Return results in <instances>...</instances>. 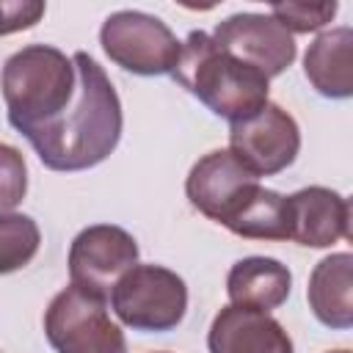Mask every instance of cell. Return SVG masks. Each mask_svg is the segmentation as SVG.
Segmentation results:
<instances>
[{
	"label": "cell",
	"mask_w": 353,
	"mask_h": 353,
	"mask_svg": "<svg viewBox=\"0 0 353 353\" xmlns=\"http://www.w3.org/2000/svg\"><path fill=\"white\" fill-rule=\"evenodd\" d=\"M77 85L69 108L33 130L28 143L50 171H85L99 165L121 138V102L105 69L83 50L72 55Z\"/></svg>",
	"instance_id": "6da1fadb"
},
{
	"label": "cell",
	"mask_w": 353,
	"mask_h": 353,
	"mask_svg": "<svg viewBox=\"0 0 353 353\" xmlns=\"http://www.w3.org/2000/svg\"><path fill=\"white\" fill-rule=\"evenodd\" d=\"M171 77L226 121H243L268 105L270 80L218 47L210 33L190 30Z\"/></svg>",
	"instance_id": "7a4b0ae2"
},
{
	"label": "cell",
	"mask_w": 353,
	"mask_h": 353,
	"mask_svg": "<svg viewBox=\"0 0 353 353\" xmlns=\"http://www.w3.org/2000/svg\"><path fill=\"white\" fill-rule=\"evenodd\" d=\"M77 72L72 58L52 44H28L8 55L0 74L3 102L8 121L17 132L30 135L33 130L55 121L72 102Z\"/></svg>",
	"instance_id": "3957f363"
},
{
	"label": "cell",
	"mask_w": 353,
	"mask_h": 353,
	"mask_svg": "<svg viewBox=\"0 0 353 353\" xmlns=\"http://www.w3.org/2000/svg\"><path fill=\"white\" fill-rule=\"evenodd\" d=\"M110 306L127 328L163 334L182 323L188 287L182 276L163 265H132L110 290Z\"/></svg>",
	"instance_id": "277c9868"
},
{
	"label": "cell",
	"mask_w": 353,
	"mask_h": 353,
	"mask_svg": "<svg viewBox=\"0 0 353 353\" xmlns=\"http://www.w3.org/2000/svg\"><path fill=\"white\" fill-rule=\"evenodd\" d=\"M99 44L116 66L141 77L171 74L182 50V41L160 17L132 8L113 11L102 22Z\"/></svg>",
	"instance_id": "5b68a950"
},
{
	"label": "cell",
	"mask_w": 353,
	"mask_h": 353,
	"mask_svg": "<svg viewBox=\"0 0 353 353\" xmlns=\"http://www.w3.org/2000/svg\"><path fill=\"white\" fill-rule=\"evenodd\" d=\"M44 334L55 353H127L124 331L110 320L108 301L74 284L50 301Z\"/></svg>",
	"instance_id": "8992f818"
},
{
	"label": "cell",
	"mask_w": 353,
	"mask_h": 353,
	"mask_svg": "<svg viewBox=\"0 0 353 353\" xmlns=\"http://www.w3.org/2000/svg\"><path fill=\"white\" fill-rule=\"evenodd\" d=\"M259 188V176H254L229 149H212L199 157L185 179L188 201L204 218L226 229L237 221Z\"/></svg>",
	"instance_id": "52a82bcc"
},
{
	"label": "cell",
	"mask_w": 353,
	"mask_h": 353,
	"mask_svg": "<svg viewBox=\"0 0 353 353\" xmlns=\"http://www.w3.org/2000/svg\"><path fill=\"white\" fill-rule=\"evenodd\" d=\"M229 152L254 174L273 176L290 168L301 152L298 121L276 102L229 127Z\"/></svg>",
	"instance_id": "ba28073f"
},
{
	"label": "cell",
	"mask_w": 353,
	"mask_h": 353,
	"mask_svg": "<svg viewBox=\"0 0 353 353\" xmlns=\"http://www.w3.org/2000/svg\"><path fill=\"white\" fill-rule=\"evenodd\" d=\"M138 243L127 229L116 223L85 226L69 245V279L74 287L108 301L116 281L138 265Z\"/></svg>",
	"instance_id": "9c48e42d"
},
{
	"label": "cell",
	"mask_w": 353,
	"mask_h": 353,
	"mask_svg": "<svg viewBox=\"0 0 353 353\" xmlns=\"http://www.w3.org/2000/svg\"><path fill=\"white\" fill-rule=\"evenodd\" d=\"M210 36L218 47H223L243 63L259 69L268 80L279 77L287 66H292L298 55L292 33H287L270 14H232L223 22H218Z\"/></svg>",
	"instance_id": "30bf717a"
},
{
	"label": "cell",
	"mask_w": 353,
	"mask_h": 353,
	"mask_svg": "<svg viewBox=\"0 0 353 353\" xmlns=\"http://www.w3.org/2000/svg\"><path fill=\"white\" fill-rule=\"evenodd\" d=\"M290 240L309 248H328L350 237V201L323 185H309L287 196Z\"/></svg>",
	"instance_id": "8fae6325"
},
{
	"label": "cell",
	"mask_w": 353,
	"mask_h": 353,
	"mask_svg": "<svg viewBox=\"0 0 353 353\" xmlns=\"http://www.w3.org/2000/svg\"><path fill=\"white\" fill-rule=\"evenodd\" d=\"M210 353H295L284 325L268 312L223 306L207 334Z\"/></svg>",
	"instance_id": "7c38bea8"
},
{
	"label": "cell",
	"mask_w": 353,
	"mask_h": 353,
	"mask_svg": "<svg viewBox=\"0 0 353 353\" xmlns=\"http://www.w3.org/2000/svg\"><path fill=\"white\" fill-rule=\"evenodd\" d=\"M292 290V273L273 256H243L226 276V295L232 306L256 312L279 309Z\"/></svg>",
	"instance_id": "4fadbf2b"
},
{
	"label": "cell",
	"mask_w": 353,
	"mask_h": 353,
	"mask_svg": "<svg viewBox=\"0 0 353 353\" xmlns=\"http://www.w3.org/2000/svg\"><path fill=\"white\" fill-rule=\"evenodd\" d=\"M303 74L320 97L347 99L353 94V30L339 25L320 33L303 55Z\"/></svg>",
	"instance_id": "5bb4252c"
},
{
	"label": "cell",
	"mask_w": 353,
	"mask_h": 353,
	"mask_svg": "<svg viewBox=\"0 0 353 353\" xmlns=\"http://www.w3.org/2000/svg\"><path fill=\"white\" fill-rule=\"evenodd\" d=\"M353 256L350 251L331 254L320 259L309 276L306 298L312 314L336 331L353 325Z\"/></svg>",
	"instance_id": "9a60e30c"
},
{
	"label": "cell",
	"mask_w": 353,
	"mask_h": 353,
	"mask_svg": "<svg viewBox=\"0 0 353 353\" xmlns=\"http://www.w3.org/2000/svg\"><path fill=\"white\" fill-rule=\"evenodd\" d=\"M229 232L245 240H290L287 196L270 188H259L256 196L237 215V221L229 226Z\"/></svg>",
	"instance_id": "2e32d148"
},
{
	"label": "cell",
	"mask_w": 353,
	"mask_h": 353,
	"mask_svg": "<svg viewBox=\"0 0 353 353\" xmlns=\"http://www.w3.org/2000/svg\"><path fill=\"white\" fill-rule=\"evenodd\" d=\"M41 243V232L30 215L6 212L0 215V276L25 268Z\"/></svg>",
	"instance_id": "e0dca14e"
},
{
	"label": "cell",
	"mask_w": 353,
	"mask_h": 353,
	"mask_svg": "<svg viewBox=\"0 0 353 353\" xmlns=\"http://www.w3.org/2000/svg\"><path fill=\"white\" fill-rule=\"evenodd\" d=\"M336 8H339L336 0H325V3H276V6H270V17L287 33H312V30L325 28L334 19Z\"/></svg>",
	"instance_id": "ac0fdd59"
},
{
	"label": "cell",
	"mask_w": 353,
	"mask_h": 353,
	"mask_svg": "<svg viewBox=\"0 0 353 353\" xmlns=\"http://www.w3.org/2000/svg\"><path fill=\"white\" fill-rule=\"evenodd\" d=\"M28 193V165L17 146L0 143V215L11 212Z\"/></svg>",
	"instance_id": "d6986e66"
},
{
	"label": "cell",
	"mask_w": 353,
	"mask_h": 353,
	"mask_svg": "<svg viewBox=\"0 0 353 353\" xmlns=\"http://www.w3.org/2000/svg\"><path fill=\"white\" fill-rule=\"evenodd\" d=\"M44 17L41 0H0V36L28 30Z\"/></svg>",
	"instance_id": "ffe728a7"
},
{
	"label": "cell",
	"mask_w": 353,
	"mask_h": 353,
	"mask_svg": "<svg viewBox=\"0 0 353 353\" xmlns=\"http://www.w3.org/2000/svg\"><path fill=\"white\" fill-rule=\"evenodd\" d=\"M328 353H350V350H345V347H342V350H328Z\"/></svg>",
	"instance_id": "44dd1931"
},
{
	"label": "cell",
	"mask_w": 353,
	"mask_h": 353,
	"mask_svg": "<svg viewBox=\"0 0 353 353\" xmlns=\"http://www.w3.org/2000/svg\"><path fill=\"white\" fill-rule=\"evenodd\" d=\"M157 353H163V350H157Z\"/></svg>",
	"instance_id": "7402d4cb"
}]
</instances>
